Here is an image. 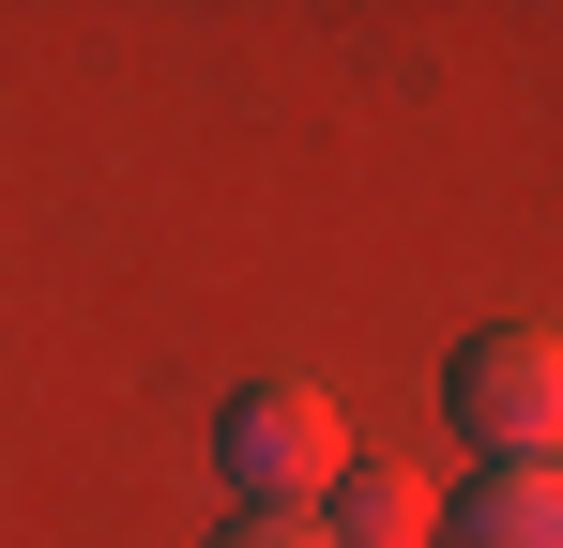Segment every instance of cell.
Masks as SVG:
<instances>
[{
	"label": "cell",
	"mask_w": 563,
	"mask_h": 548,
	"mask_svg": "<svg viewBox=\"0 0 563 548\" xmlns=\"http://www.w3.org/2000/svg\"><path fill=\"white\" fill-rule=\"evenodd\" d=\"M335 472H351V412H335L320 381H244V396L213 412V487H229L244 518H320Z\"/></svg>",
	"instance_id": "6da1fadb"
},
{
	"label": "cell",
	"mask_w": 563,
	"mask_h": 548,
	"mask_svg": "<svg viewBox=\"0 0 563 548\" xmlns=\"http://www.w3.org/2000/svg\"><path fill=\"white\" fill-rule=\"evenodd\" d=\"M457 442H487V472H549L563 457V320H487L442 365Z\"/></svg>",
	"instance_id": "7a4b0ae2"
},
{
	"label": "cell",
	"mask_w": 563,
	"mask_h": 548,
	"mask_svg": "<svg viewBox=\"0 0 563 548\" xmlns=\"http://www.w3.org/2000/svg\"><path fill=\"white\" fill-rule=\"evenodd\" d=\"M427 548H563V457L549 472H472L427 518Z\"/></svg>",
	"instance_id": "3957f363"
},
{
	"label": "cell",
	"mask_w": 563,
	"mask_h": 548,
	"mask_svg": "<svg viewBox=\"0 0 563 548\" xmlns=\"http://www.w3.org/2000/svg\"><path fill=\"white\" fill-rule=\"evenodd\" d=\"M427 472H396V457H351L335 472V548H427Z\"/></svg>",
	"instance_id": "277c9868"
},
{
	"label": "cell",
	"mask_w": 563,
	"mask_h": 548,
	"mask_svg": "<svg viewBox=\"0 0 563 548\" xmlns=\"http://www.w3.org/2000/svg\"><path fill=\"white\" fill-rule=\"evenodd\" d=\"M213 548H335V534H320V518H229Z\"/></svg>",
	"instance_id": "5b68a950"
}]
</instances>
